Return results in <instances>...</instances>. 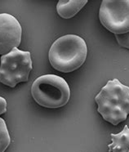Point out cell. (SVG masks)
<instances>
[{
	"label": "cell",
	"mask_w": 129,
	"mask_h": 152,
	"mask_svg": "<svg viewBox=\"0 0 129 152\" xmlns=\"http://www.w3.org/2000/svg\"><path fill=\"white\" fill-rule=\"evenodd\" d=\"M97 111L113 125H118L129 115V87L119 80H109L95 97Z\"/></svg>",
	"instance_id": "cell-1"
},
{
	"label": "cell",
	"mask_w": 129,
	"mask_h": 152,
	"mask_svg": "<svg viewBox=\"0 0 129 152\" xmlns=\"http://www.w3.org/2000/svg\"><path fill=\"white\" fill-rule=\"evenodd\" d=\"M86 42L75 34H67L56 39L48 53L53 68L60 72H73L83 65L87 58Z\"/></svg>",
	"instance_id": "cell-2"
},
{
	"label": "cell",
	"mask_w": 129,
	"mask_h": 152,
	"mask_svg": "<svg viewBox=\"0 0 129 152\" xmlns=\"http://www.w3.org/2000/svg\"><path fill=\"white\" fill-rule=\"evenodd\" d=\"M34 100L45 108H60L66 105L70 97V87L63 78L45 75L34 80L31 87Z\"/></svg>",
	"instance_id": "cell-3"
},
{
	"label": "cell",
	"mask_w": 129,
	"mask_h": 152,
	"mask_svg": "<svg viewBox=\"0 0 129 152\" xmlns=\"http://www.w3.org/2000/svg\"><path fill=\"white\" fill-rule=\"evenodd\" d=\"M32 70V60L30 52L15 48L10 53L1 56L0 83L11 88L17 83L27 82Z\"/></svg>",
	"instance_id": "cell-4"
},
{
	"label": "cell",
	"mask_w": 129,
	"mask_h": 152,
	"mask_svg": "<svg viewBox=\"0 0 129 152\" xmlns=\"http://www.w3.org/2000/svg\"><path fill=\"white\" fill-rule=\"evenodd\" d=\"M101 23L114 34L129 32V0H104L99 11Z\"/></svg>",
	"instance_id": "cell-5"
},
{
	"label": "cell",
	"mask_w": 129,
	"mask_h": 152,
	"mask_svg": "<svg viewBox=\"0 0 129 152\" xmlns=\"http://www.w3.org/2000/svg\"><path fill=\"white\" fill-rule=\"evenodd\" d=\"M21 34L22 29L17 18L10 14H0V54L6 55L19 46Z\"/></svg>",
	"instance_id": "cell-6"
},
{
	"label": "cell",
	"mask_w": 129,
	"mask_h": 152,
	"mask_svg": "<svg viewBox=\"0 0 129 152\" xmlns=\"http://www.w3.org/2000/svg\"><path fill=\"white\" fill-rule=\"evenodd\" d=\"M87 3V0H73L64 1L60 0L56 5V11L60 17L64 19H70L74 17Z\"/></svg>",
	"instance_id": "cell-7"
},
{
	"label": "cell",
	"mask_w": 129,
	"mask_h": 152,
	"mask_svg": "<svg viewBox=\"0 0 129 152\" xmlns=\"http://www.w3.org/2000/svg\"><path fill=\"white\" fill-rule=\"evenodd\" d=\"M112 143L108 145L109 152H128L129 151V129L128 125L117 134H110Z\"/></svg>",
	"instance_id": "cell-8"
},
{
	"label": "cell",
	"mask_w": 129,
	"mask_h": 152,
	"mask_svg": "<svg viewBox=\"0 0 129 152\" xmlns=\"http://www.w3.org/2000/svg\"><path fill=\"white\" fill-rule=\"evenodd\" d=\"M11 143L9 132L4 119L0 118V152H5Z\"/></svg>",
	"instance_id": "cell-9"
},
{
	"label": "cell",
	"mask_w": 129,
	"mask_h": 152,
	"mask_svg": "<svg viewBox=\"0 0 129 152\" xmlns=\"http://www.w3.org/2000/svg\"><path fill=\"white\" fill-rule=\"evenodd\" d=\"M114 36L120 46L129 49V32L123 34H114Z\"/></svg>",
	"instance_id": "cell-10"
},
{
	"label": "cell",
	"mask_w": 129,
	"mask_h": 152,
	"mask_svg": "<svg viewBox=\"0 0 129 152\" xmlns=\"http://www.w3.org/2000/svg\"><path fill=\"white\" fill-rule=\"evenodd\" d=\"M7 111V102L4 97L0 96V115Z\"/></svg>",
	"instance_id": "cell-11"
},
{
	"label": "cell",
	"mask_w": 129,
	"mask_h": 152,
	"mask_svg": "<svg viewBox=\"0 0 129 152\" xmlns=\"http://www.w3.org/2000/svg\"><path fill=\"white\" fill-rule=\"evenodd\" d=\"M128 152H129V151H128Z\"/></svg>",
	"instance_id": "cell-12"
}]
</instances>
